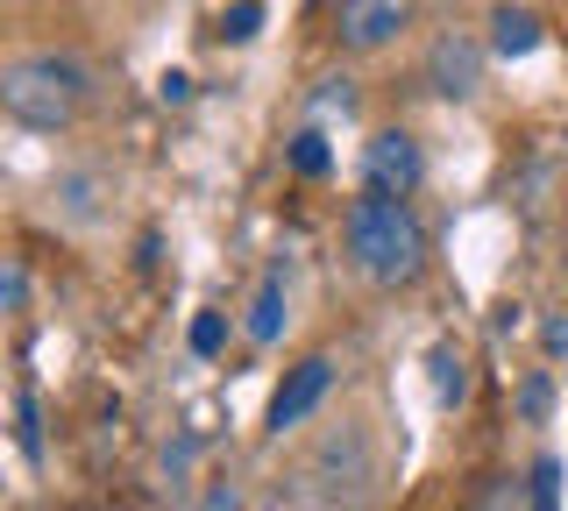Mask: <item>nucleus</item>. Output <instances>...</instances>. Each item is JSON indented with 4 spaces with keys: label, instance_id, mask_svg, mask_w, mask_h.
Listing matches in <instances>:
<instances>
[{
    "label": "nucleus",
    "instance_id": "f257e3e1",
    "mask_svg": "<svg viewBox=\"0 0 568 511\" xmlns=\"http://www.w3.org/2000/svg\"><path fill=\"white\" fill-rule=\"evenodd\" d=\"M342 242H348V263L369 277V285H413L426 270V227L405 200H377V192H363V200L348 206L342 221Z\"/></svg>",
    "mask_w": 568,
    "mask_h": 511
},
{
    "label": "nucleus",
    "instance_id": "f03ea898",
    "mask_svg": "<svg viewBox=\"0 0 568 511\" xmlns=\"http://www.w3.org/2000/svg\"><path fill=\"white\" fill-rule=\"evenodd\" d=\"M85 64L58 58V50H36V58H14L0 72V108H8L22 129H64L85 108Z\"/></svg>",
    "mask_w": 568,
    "mask_h": 511
},
{
    "label": "nucleus",
    "instance_id": "7ed1b4c3",
    "mask_svg": "<svg viewBox=\"0 0 568 511\" xmlns=\"http://www.w3.org/2000/svg\"><path fill=\"white\" fill-rule=\"evenodd\" d=\"M426 178V156L405 129H377L363 143V192H377V200H413Z\"/></svg>",
    "mask_w": 568,
    "mask_h": 511
},
{
    "label": "nucleus",
    "instance_id": "20e7f679",
    "mask_svg": "<svg viewBox=\"0 0 568 511\" xmlns=\"http://www.w3.org/2000/svg\"><path fill=\"white\" fill-rule=\"evenodd\" d=\"M426 85H434L440 100H469L476 85H484V43L462 37V29L434 37V50H426Z\"/></svg>",
    "mask_w": 568,
    "mask_h": 511
},
{
    "label": "nucleus",
    "instance_id": "39448f33",
    "mask_svg": "<svg viewBox=\"0 0 568 511\" xmlns=\"http://www.w3.org/2000/svg\"><path fill=\"white\" fill-rule=\"evenodd\" d=\"M413 29V0H342V43L348 50H384Z\"/></svg>",
    "mask_w": 568,
    "mask_h": 511
},
{
    "label": "nucleus",
    "instance_id": "423d86ee",
    "mask_svg": "<svg viewBox=\"0 0 568 511\" xmlns=\"http://www.w3.org/2000/svg\"><path fill=\"white\" fill-rule=\"evenodd\" d=\"M327 391H334V362H327V356H306V362L292 369V377L277 384V398H271V433H292Z\"/></svg>",
    "mask_w": 568,
    "mask_h": 511
},
{
    "label": "nucleus",
    "instance_id": "0eeeda50",
    "mask_svg": "<svg viewBox=\"0 0 568 511\" xmlns=\"http://www.w3.org/2000/svg\"><path fill=\"white\" fill-rule=\"evenodd\" d=\"M284 320H292V263H271V270H263V285H256V298H248V341L256 348H271L277 334H284Z\"/></svg>",
    "mask_w": 568,
    "mask_h": 511
},
{
    "label": "nucleus",
    "instance_id": "6e6552de",
    "mask_svg": "<svg viewBox=\"0 0 568 511\" xmlns=\"http://www.w3.org/2000/svg\"><path fill=\"white\" fill-rule=\"evenodd\" d=\"M540 43H547V29H540L532 8H497L490 14V50H497V58H532Z\"/></svg>",
    "mask_w": 568,
    "mask_h": 511
},
{
    "label": "nucleus",
    "instance_id": "1a4fd4ad",
    "mask_svg": "<svg viewBox=\"0 0 568 511\" xmlns=\"http://www.w3.org/2000/svg\"><path fill=\"white\" fill-rule=\"evenodd\" d=\"M434 398L440 405L469 398V362H462V348H434Z\"/></svg>",
    "mask_w": 568,
    "mask_h": 511
},
{
    "label": "nucleus",
    "instance_id": "9d476101",
    "mask_svg": "<svg viewBox=\"0 0 568 511\" xmlns=\"http://www.w3.org/2000/svg\"><path fill=\"white\" fill-rule=\"evenodd\" d=\"M256 29H263V0H235V8L221 14V37H227V43H248Z\"/></svg>",
    "mask_w": 568,
    "mask_h": 511
},
{
    "label": "nucleus",
    "instance_id": "9b49d317",
    "mask_svg": "<svg viewBox=\"0 0 568 511\" xmlns=\"http://www.w3.org/2000/svg\"><path fill=\"white\" fill-rule=\"evenodd\" d=\"M292 164H298V178H320V171H327V135L306 129V135L292 143Z\"/></svg>",
    "mask_w": 568,
    "mask_h": 511
},
{
    "label": "nucleus",
    "instance_id": "f8f14e48",
    "mask_svg": "<svg viewBox=\"0 0 568 511\" xmlns=\"http://www.w3.org/2000/svg\"><path fill=\"white\" fill-rule=\"evenodd\" d=\"M561 498V462H532V511H555Z\"/></svg>",
    "mask_w": 568,
    "mask_h": 511
},
{
    "label": "nucleus",
    "instance_id": "ddd939ff",
    "mask_svg": "<svg viewBox=\"0 0 568 511\" xmlns=\"http://www.w3.org/2000/svg\"><path fill=\"white\" fill-rule=\"evenodd\" d=\"M227 341V327H221V313H200L192 320V356H213V348Z\"/></svg>",
    "mask_w": 568,
    "mask_h": 511
},
{
    "label": "nucleus",
    "instance_id": "4468645a",
    "mask_svg": "<svg viewBox=\"0 0 568 511\" xmlns=\"http://www.w3.org/2000/svg\"><path fill=\"white\" fill-rule=\"evenodd\" d=\"M14 419H22V427H14V440H22V454L36 462V454H43V433H36V398H22V405H14Z\"/></svg>",
    "mask_w": 568,
    "mask_h": 511
},
{
    "label": "nucleus",
    "instance_id": "2eb2a0df",
    "mask_svg": "<svg viewBox=\"0 0 568 511\" xmlns=\"http://www.w3.org/2000/svg\"><path fill=\"white\" fill-rule=\"evenodd\" d=\"M0 292H8V313H22V306H29V270H22L14 256H8V270H0Z\"/></svg>",
    "mask_w": 568,
    "mask_h": 511
},
{
    "label": "nucleus",
    "instance_id": "dca6fc26",
    "mask_svg": "<svg viewBox=\"0 0 568 511\" xmlns=\"http://www.w3.org/2000/svg\"><path fill=\"white\" fill-rule=\"evenodd\" d=\"M200 511H242V483H206Z\"/></svg>",
    "mask_w": 568,
    "mask_h": 511
},
{
    "label": "nucleus",
    "instance_id": "f3484780",
    "mask_svg": "<svg viewBox=\"0 0 568 511\" xmlns=\"http://www.w3.org/2000/svg\"><path fill=\"white\" fill-rule=\"evenodd\" d=\"M156 93H164L171 108H185V100H192V79L185 72H164V79H156Z\"/></svg>",
    "mask_w": 568,
    "mask_h": 511
},
{
    "label": "nucleus",
    "instance_id": "a211bd4d",
    "mask_svg": "<svg viewBox=\"0 0 568 511\" xmlns=\"http://www.w3.org/2000/svg\"><path fill=\"white\" fill-rule=\"evenodd\" d=\"M519 412H526V419H540V412H547V377H532L526 391H519Z\"/></svg>",
    "mask_w": 568,
    "mask_h": 511
},
{
    "label": "nucleus",
    "instance_id": "6ab92c4d",
    "mask_svg": "<svg viewBox=\"0 0 568 511\" xmlns=\"http://www.w3.org/2000/svg\"><path fill=\"white\" fill-rule=\"evenodd\" d=\"M540 341H547V356H568V320H547Z\"/></svg>",
    "mask_w": 568,
    "mask_h": 511
}]
</instances>
